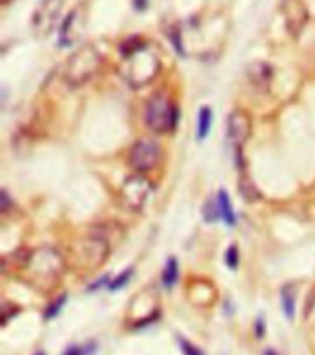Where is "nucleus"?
<instances>
[{
    "instance_id": "obj_23",
    "label": "nucleus",
    "mask_w": 315,
    "mask_h": 355,
    "mask_svg": "<svg viewBox=\"0 0 315 355\" xmlns=\"http://www.w3.org/2000/svg\"><path fill=\"white\" fill-rule=\"evenodd\" d=\"M11 201H10V196H8V191H2V212H8V208H10Z\"/></svg>"
},
{
    "instance_id": "obj_4",
    "label": "nucleus",
    "mask_w": 315,
    "mask_h": 355,
    "mask_svg": "<svg viewBox=\"0 0 315 355\" xmlns=\"http://www.w3.org/2000/svg\"><path fill=\"white\" fill-rule=\"evenodd\" d=\"M177 109L164 94H155L146 105V123L155 133H168L177 125Z\"/></svg>"
},
{
    "instance_id": "obj_13",
    "label": "nucleus",
    "mask_w": 315,
    "mask_h": 355,
    "mask_svg": "<svg viewBox=\"0 0 315 355\" xmlns=\"http://www.w3.org/2000/svg\"><path fill=\"white\" fill-rule=\"evenodd\" d=\"M238 188H240V193L241 197L246 199V201L249 202H255L257 199H260V191H258V188L255 186V182H253L249 177L241 171V175H240V180H238Z\"/></svg>"
},
{
    "instance_id": "obj_8",
    "label": "nucleus",
    "mask_w": 315,
    "mask_h": 355,
    "mask_svg": "<svg viewBox=\"0 0 315 355\" xmlns=\"http://www.w3.org/2000/svg\"><path fill=\"white\" fill-rule=\"evenodd\" d=\"M251 135V118L247 112L235 111L227 120V138L229 144L235 148V157H241V148Z\"/></svg>"
},
{
    "instance_id": "obj_5",
    "label": "nucleus",
    "mask_w": 315,
    "mask_h": 355,
    "mask_svg": "<svg viewBox=\"0 0 315 355\" xmlns=\"http://www.w3.org/2000/svg\"><path fill=\"white\" fill-rule=\"evenodd\" d=\"M162 159V149H160L159 142L151 140V138H142L135 144L129 153V164L133 166L135 171L139 173H146L151 171Z\"/></svg>"
},
{
    "instance_id": "obj_18",
    "label": "nucleus",
    "mask_w": 315,
    "mask_h": 355,
    "mask_svg": "<svg viewBox=\"0 0 315 355\" xmlns=\"http://www.w3.org/2000/svg\"><path fill=\"white\" fill-rule=\"evenodd\" d=\"M225 260H227V266H229L230 269L238 267V249H236V245H230V249L227 250V254H225Z\"/></svg>"
},
{
    "instance_id": "obj_21",
    "label": "nucleus",
    "mask_w": 315,
    "mask_h": 355,
    "mask_svg": "<svg viewBox=\"0 0 315 355\" xmlns=\"http://www.w3.org/2000/svg\"><path fill=\"white\" fill-rule=\"evenodd\" d=\"M181 348L182 352H185V355H203V352L198 350L196 346L190 345V343H187V340L181 339Z\"/></svg>"
},
{
    "instance_id": "obj_12",
    "label": "nucleus",
    "mask_w": 315,
    "mask_h": 355,
    "mask_svg": "<svg viewBox=\"0 0 315 355\" xmlns=\"http://www.w3.org/2000/svg\"><path fill=\"white\" fill-rule=\"evenodd\" d=\"M249 76L255 85L267 89V85L271 83V67L266 63H255L249 69Z\"/></svg>"
},
{
    "instance_id": "obj_7",
    "label": "nucleus",
    "mask_w": 315,
    "mask_h": 355,
    "mask_svg": "<svg viewBox=\"0 0 315 355\" xmlns=\"http://www.w3.org/2000/svg\"><path fill=\"white\" fill-rule=\"evenodd\" d=\"M61 8H63V0H41L32 19L33 32L37 33L39 37H46L53 32V28L58 26Z\"/></svg>"
},
{
    "instance_id": "obj_24",
    "label": "nucleus",
    "mask_w": 315,
    "mask_h": 355,
    "mask_svg": "<svg viewBox=\"0 0 315 355\" xmlns=\"http://www.w3.org/2000/svg\"><path fill=\"white\" fill-rule=\"evenodd\" d=\"M63 355H83V352H81L80 346H70V348L65 350Z\"/></svg>"
},
{
    "instance_id": "obj_15",
    "label": "nucleus",
    "mask_w": 315,
    "mask_h": 355,
    "mask_svg": "<svg viewBox=\"0 0 315 355\" xmlns=\"http://www.w3.org/2000/svg\"><path fill=\"white\" fill-rule=\"evenodd\" d=\"M295 291L293 287L291 286H286L280 291V298H282V308H284V313H286V317L288 318H293L295 315Z\"/></svg>"
},
{
    "instance_id": "obj_2",
    "label": "nucleus",
    "mask_w": 315,
    "mask_h": 355,
    "mask_svg": "<svg viewBox=\"0 0 315 355\" xmlns=\"http://www.w3.org/2000/svg\"><path fill=\"white\" fill-rule=\"evenodd\" d=\"M63 270V256L52 247H41L28 254L22 266V276L26 278L28 286L37 287V289H50L61 280Z\"/></svg>"
},
{
    "instance_id": "obj_6",
    "label": "nucleus",
    "mask_w": 315,
    "mask_h": 355,
    "mask_svg": "<svg viewBox=\"0 0 315 355\" xmlns=\"http://www.w3.org/2000/svg\"><path fill=\"white\" fill-rule=\"evenodd\" d=\"M151 193V182L142 173L131 175L120 188V201L129 210H140Z\"/></svg>"
},
{
    "instance_id": "obj_16",
    "label": "nucleus",
    "mask_w": 315,
    "mask_h": 355,
    "mask_svg": "<svg viewBox=\"0 0 315 355\" xmlns=\"http://www.w3.org/2000/svg\"><path fill=\"white\" fill-rule=\"evenodd\" d=\"M177 276H179V267H177L176 258H170L166 261V267L162 270V284L166 287H171L177 282Z\"/></svg>"
},
{
    "instance_id": "obj_20",
    "label": "nucleus",
    "mask_w": 315,
    "mask_h": 355,
    "mask_svg": "<svg viewBox=\"0 0 315 355\" xmlns=\"http://www.w3.org/2000/svg\"><path fill=\"white\" fill-rule=\"evenodd\" d=\"M129 275H131V269L126 270V272H122V275H120V278H117V280L112 282L111 286H109V289H111V291H117V289H120V287H122L124 284L129 280Z\"/></svg>"
},
{
    "instance_id": "obj_9",
    "label": "nucleus",
    "mask_w": 315,
    "mask_h": 355,
    "mask_svg": "<svg viewBox=\"0 0 315 355\" xmlns=\"http://www.w3.org/2000/svg\"><path fill=\"white\" fill-rule=\"evenodd\" d=\"M81 33H83V15L80 8H76L65 17V21L59 26V46H72L81 37Z\"/></svg>"
},
{
    "instance_id": "obj_11",
    "label": "nucleus",
    "mask_w": 315,
    "mask_h": 355,
    "mask_svg": "<svg viewBox=\"0 0 315 355\" xmlns=\"http://www.w3.org/2000/svg\"><path fill=\"white\" fill-rule=\"evenodd\" d=\"M216 202H218L219 210V219H223L229 227H232L236 223V214L232 210V202L229 199V193L225 190H219L218 196H216Z\"/></svg>"
},
{
    "instance_id": "obj_19",
    "label": "nucleus",
    "mask_w": 315,
    "mask_h": 355,
    "mask_svg": "<svg viewBox=\"0 0 315 355\" xmlns=\"http://www.w3.org/2000/svg\"><path fill=\"white\" fill-rule=\"evenodd\" d=\"M65 300H67V297H65V295L61 298H58V300H56V302H53L52 306H50L49 311H46V318L56 317V315H58V311H61V308H63Z\"/></svg>"
},
{
    "instance_id": "obj_17",
    "label": "nucleus",
    "mask_w": 315,
    "mask_h": 355,
    "mask_svg": "<svg viewBox=\"0 0 315 355\" xmlns=\"http://www.w3.org/2000/svg\"><path fill=\"white\" fill-rule=\"evenodd\" d=\"M203 216H205V221H216L219 218V210H218V202L216 201H209L207 205L203 207Z\"/></svg>"
},
{
    "instance_id": "obj_14",
    "label": "nucleus",
    "mask_w": 315,
    "mask_h": 355,
    "mask_svg": "<svg viewBox=\"0 0 315 355\" xmlns=\"http://www.w3.org/2000/svg\"><path fill=\"white\" fill-rule=\"evenodd\" d=\"M210 125H212V111L210 107H201L199 111V122H198V138L203 140L210 133Z\"/></svg>"
},
{
    "instance_id": "obj_10",
    "label": "nucleus",
    "mask_w": 315,
    "mask_h": 355,
    "mask_svg": "<svg viewBox=\"0 0 315 355\" xmlns=\"http://www.w3.org/2000/svg\"><path fill=\"white\" fill-rule=\"evenodd\" d=\"M282 10L291 35H299V32L305 28L306 21H308V13H306L303 2L300 0H284Z\"/></svg>"
},
{
    "instance_id": "obj_3",
    "label": "nucleus",
    "mask_w": 315,
    "mask_h": 355,
    "mask_svg": "<svg viewBox=\"0 0 315 355\" xmlns=\"http://www.w3.org/2000/svg\"><path fill=\"white\" fill-rule=\"evenodd\" d=\"M102 64V55L94 46H83L67 61L65 67V80L70 85H83L92 76L96 74Z\"/></svg>"
},
{
    "instance_id": "obj_22",
    "label": "nucleus",
    "mask_w": 315,
    "mask_h": 355,
    "mask_svg": "<svg viewBox=\"0 0 315 355\" xmlns=\"http://www.w3.org/2000/svg\"><path fill=\"white\" fill-rule=\"evenodd\" d=\"M148 4H150V0H133V6L137 11H144Z\"/></svg>"
},
{
    "instance_id": "obj_1",
    "label": "nucleus",
    "mask_w": 315,
    "mask_h": 355,
    "mask_svg": "<svg viewBox=\"0 0 315 355\" xmlns=\"http://www.w3.org/2000/svg\"><path fill=\"white\" fill-rule=\"evenodd\" d=\"M124 63L122 76L135 87H142L150 83L159 74V59L153 53L148 52V46L142 39L131 37L124 41L120 46Z\"/></svg>"
}]
</instances>
